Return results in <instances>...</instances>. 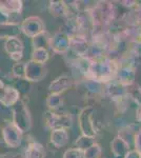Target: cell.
<instances>
[{
    "instance_id": "cell-1",
    "label": "cell",
    "mask_w": 141,
    "mask_h": 158,
    "mask_svg": "<svg viewBox=\"0 0 141 158\" xmlns=\"http://www.w3.org/2000/svg\"><path fill=\"white\" fill-rule=\"evenodd\" d=\"M14 122L13 123L21 132H27L31 128V116L27 106L22 102H18L14 109Z\"/></svg>"
},
{
    "instance_id": "cell-2",
    "label": "cell",
    "mask_w": 141,
    "mask_h": 158,
    "mask_svg": "<svg viewBox=\"0 0 141 158\" xmlns=\"http://www.w3.org/2000/svg\"><path fill=\"white\" fill-rule=\"evenodd\" d=\"M21 30L25 35L30 37H35L43 32L42 20L38 17L32 16L25 19L21 24Z\"/></svg>"
},
{
    "instance_id": "cell-3",
    "label": "cell",
    "mask_w": 141,
    "mask_h": 158,
    "mask_svg": "<svg viewBox=\"0 0 141 158\" xmlns=\"http://www.w3.org/2000/svg\"><path fill=\"white\" fill-rule=\"evenodd\" d=\"M3 138L7 146L12 148H17L21 142V132L14 123H7L2 131Z\"/></svg>"
},
{
    "instance_id": "cell-4",
    "label": "cell",
    "mask_w": 141,
    "mask_h": 158,
    "mask_svg": "<svg viewBox=\"0 0 141 158\" xmlns=\"http://www.w3.org/2000/svg\"><path fill=\"white\" fill-rule=\"evenodd\" d=\"M45 76V68L42 64L30 61L25 64L24 77L31 81H39Z\"/></svg>"
},
{
    "instance_id": "cell-5",
    "label": "cell",
    "mask_w": 141,
    "mask_h": 158,
    "mask_svg": "<svg viewBox=\"0 0 141 158\" xmlns=\"http://www.w3.org/2000/svg\"><path fill=\"white\" fill-rule=\"evenodd\" d=\"M22 43L18 38L11 37L6 40V50L9 53L13 60L19 61L22 57Z\"/></svg>"
},
{
    "instance_id": "cell-6",
    "label": "cell",
    "mask_w": 141,
    "mask_h": 158,
    "mask_svg": "<svg viewBox=\"0 0 141 158\" xmlns=\"http://www.w3.org/2000/svg\"><path fill=\"white\" fill-rule=\"evenodd\" d=\"M19 99V93L15 90L14 88H10L6 86L3 90V94H2L1 97V102L6 106H13L18 101Z\"/></svg>"
},
{
    "instance_id": "cell-7",
    "label": "cell",
    "mask_w": 141,
    "mask_h": 158,
    "mask_svg": "<svg viewBox=\"0 0 141 158\" xmlns=\"http://www.w3.org/2000/svg\"><path fill=\"white\" fill-rule=\"evenodd\" d=\"M22 6L21 1H0V11L4 15L18 13Z\"/></svg>"
},
{
    "instance_id": "cell-8",
    "label": "cell",
    "mask_w": 141,
    "mask_h": 158,
    "mask_svg": "<svg viewBox=\"0 0 141 158\" xmlns=\"http://www.w3.org/2000/svg\"><path fill=\"white\" fill-rule=\"evenodd\" d=\"M45 153L42 147L39 143L33 142L31 143L27 150V157L25 158H44Z\"/></svg>"
},
{
    "instance_id": "cell-9",
    "label": "cell",
    "mask_w": 141,
    "mask_h": 158,
    "mask_svg": "<svg viewBox=\"0 0 141 158\" xmlns=\"http://www.w3.org/2000/svg\"><path fill=\"white\" fill-rule=\"evenodd\" d=\"M68 135L64 130H55L52 133V142L55 146H63L66 142Z\"/></svg>"
},
{
    "instance_id": "cell-10",
    "label": "cell",
    "mask_w": 141,
    "mask_h": 158,
    "mask_svg": "<svg viewBox=\"0 0 141 158\" xmlns=\"http://www.w3.org/2000/svg\"><path fill=\"white\" fill-rule=\"evenodd\" d=\"M48 54L47 52V50L44 49H35L34 52H33V60L34 62H37V63H44L45 61L48 60Z\"/></svg>"
},
{
    "instance_id": "cell-11",
    "label": "cell",
    "mask_w": 141,
    "mask_h": 158,
    "mask_svg": "<svg viewBox=\"0 0 141 158\" xmlns=\"http://www.w3.org/2000/svg\"><path fill=\"white\" fill-rule=\"evenodd\" d=\"M24 68L25 64L23 63H16L13 68V73L17 77H22V76H24Z\"/></svg>"
},
{
    "instance_id": "cell-12",
    "label": "cell",
    "mask_w": 141,
    "mask_h": 158,
    "mask_svg": "<svg viewBox=\"0 0 141 158\" xmlns=\"http://www.w3.org/2000/svg\"><path fill=\"white\" fill-rule=\"evenodd\" d=\"M61 102H62V101H61V99L59 98V96H56V95H52L48 100V103L51 108H57Z\"/></svg>"
},
{
    "instance_id": "cell-13",
    "label": "cell",
    "mask_w": 141,
    "mask_h": 158,
    "mask_svg": "<svg viewBox=\"0 0 141 158\" xmlns=\"http://www.w3.org/2000/svg\"><path fill=\"white\" fill-rule=\"evenodd\" d=\"M3 88V83L1 82V81H0V89H2Z\"/></svg>"
}]
</instances>
